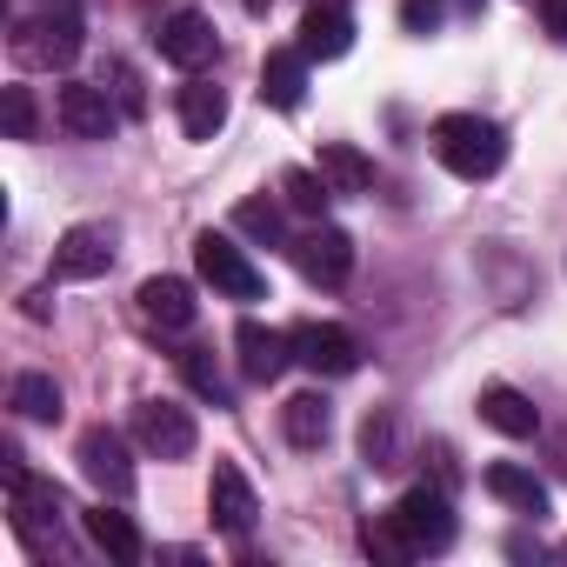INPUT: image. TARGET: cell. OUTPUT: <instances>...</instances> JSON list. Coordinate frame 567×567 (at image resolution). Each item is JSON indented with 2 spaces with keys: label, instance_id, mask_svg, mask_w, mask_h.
<instances>
[{
  "label": "cell",
  "instance_id": "obj_1",
  "mask_svg": "<svg viewBox=\"0 0 567 567\" xmlns=\"http://www.w3.org/2000/svg\"><path fill=\"white\" fill-rule=\"evenodd\" d=\"M454 534H461L454 501H447L441 487L414 481L388 514H374V520L361 527V547H368L374 560H421V554H447Z\"/></svg>",
  "mask_w": 567,
  "mask_h": 567
},
{
  "label": "cell",
  "instance_id": "obj_2",
  "mask_svg": "<svg viewBox=\"0 0 567 567\" xmlns=\"http://www.w3.org/2000/svg\"><path fill=\"white\" fill-rule=\"evenodd\" d=\"M434 161L454 181H494L507 161V134L487 114H441L434 121Z\"/></svg>",
  "mask_w": 567,
  "mask_h": 567
},
{
  "label": "cell",
  "instance_id": "obj_3",
  "mask_svg": "<svg viewBox=\"0 0 567 567\" xmlns=\"http://www.w3.org/2000/svg\"><path fill=\"white\" fill-rule=\"evenodd\" d=\"M194 267H200V280L220 295V301H260L267 295V274L247 260V247H234L227 234H194Z\"/></svg>",
  "mask_w": 567,
  "mask_h": 567
},
{
  "label": "cell",
  "instance_id": "obj_4",
  "mask_svg": "<svg viewBox=\"0 0 567 567\" xmlns=\"http://www.w3.org/2000/svg\"><path fill=\"white\" fill-rule=\"evenodd\" d=\"M81 8L74 0H54V8H41L34 21H21L14 34V54L21 61H41V68H74L81 61Z\"/></svg>",
  "mask_w": 567,
  "mask_h": 567
},
{
  "label": "cell",
  "instance_id": "obj_5",
  "mask_svg": "<svg viewBox=\"0 0 567 567\" xmlns=\"http://www.w3.org/2000/svg\"><path fill=\"white\" fill-rule=\"evenodd\" d=\"M295 361L321 381H348L361 368V341L341 328V321H301L295 328Z\"/></svg>",
  "mask_w": 567,
  "mask_h": 567
},
{
  "label": "cell",
  "instance_id": "obj_6",
  "mask_svg": "<svg viewBox=\"0 0 567 567\" xmlns=\"http://www.w3.org/2000/svg\"><path fill=\"white\" fill-rule=\"evenodd\" d=\"M134 441L154 454V461H187L200 447V427L181 401H141L134 408Z\"/></svg>",
  "mask_w": 567,
  "mask_h": 567
},
{
  "label": "cell",
  "instance_id": "obj_7",
  "mask_svg": "<svg viewBox=\"0 0 567 567\" xmlns=\"http://www.w3.org/2000/svg\"><path fill=\"white\" fill-rule=\"evenodd\" d=\"M154 48H161V61H167V68L200 74V68L220 54V34H214V21H207V14L181 8V14H167V21L154 28Z\"/></svg>",
  "mask_w": 567,
  "mask_h": 567
},
{
  "label": "cell",
  "instance_id": "obj_8",
  "mask_svg": "<svg viewBox=\"0 0 567 567\" xmlns=\"http://www.w3.org/2000/svg\"><path fill=\"white\" fill-rule=\"evenodd\" d=\"M288 254L315 288H348V274H354V234L341 227H308L301 240H288Z\"/></svg>",
  "mask_w": 567,
  "mask_h": 567
},
{
  "label": "cell",
  "instance_id": "obj_9",
  "mask_svg": "<svg viewBox=\"0 0 567 567\" xmlns=\"http://www.w3.org/2000/svg\"><path fill=\"white\" fill-rule=\"evenodd\" d=\"M114 227L107 220H81V227H68L61 234V247H54V280H101L107 267H114Z\"/></svg>",
  "mask_w": 567,
  "mask_h": 567
},
{
  "label": "cell",
  "instance_id": "obj_10",
  "mask_svg": "<svg viewBox=\"0 0 567 567\" xmlns=\"http://www.w3.org/2000/svg\"><path fill=\"white\" fill-rule=\"evenodd\" d=\"M74 461H81V474H87L101 494H114V501L134 494V461H127V441H121L114 427H87V434L74 441Z\"/></svg>",
  "mask_w": 567,
  "mask_h": 567
},
{
  "label": "cell",
  "instance_id": "obj_11",
  "mask_svg": "<svg viewBox=\"0 0 567 567\" xmlns=\"http://www.w3.org/2000/svg\"><path fill=\"white\" fill-rule=\"evenodd\" d=\"M207 514H214V527H220V534H234V540H247V534H254L260 501H254V481H247L234 461H214V481H207Z\"/></svg>",
  "mask_w": 567,
  "mask_h": 567
},
{
  "label": "cell",
  "instance_id": "obj_12",
  "mask_svg": "<svg viewBox=\"0 0 567 567\" xmlns=\"http://www.w3.org/2000/svg\"><path fill=\"white\" fill-rule=\"evenodd\" d=\"M61 127L74 141H107L121 127V107H114V94L101 81H68L61 87Z\"/></svg>",
  "mask_w": 567,
  "mask_h": 567
},
{
  "label": "cell",
  "instance_id": "obj_13",
  "mask_svg": "<svg viewBox=\"0 0 567 567\" xmlns=\"http://www.w3.org/2000/svg\"><path fill=\"white\" fill-rule=\"evenodd\" d=\"M234 354H240V374L247 381H280L295 361V334H280V328H260V321H240L234 328Z\"/></svg>",
  "mask_w": 567,
  "mask_h": 567
},
{
  "label": "cell",
  "instance_id": "obj_14",
  "mask_svg": "<svg viewBox=\"0 0 567 567\" xmlns=\"http://www.w3.org/2000/svg\"><path fill=\"white\" fill-rule=\"evenodd\" d=\"M134 301H141V321H154V328H167V334L194 328V315H200V301H194V288H187L181 274H147Z\"/></svg>",
  "mask_w": 567,
  "mask_h": 567
},
{
  "label": "cell",
  "instance_id": "obj_15",
  "mask_svg": "<svg viewBox=\"0 0 567 567\" xmlns=\"http://www.w3.org/2000/svg\"><path fill=\"white\" fill-rule=\"evenodd\" d=\"M348 48H354V14H348V0H308L301 54H308V61H341Z\"/></svg>",
  "mask_w": 567,
  "mask_h": 567
},
{
  "label": "cell",
  "instance_id": "obj_16",
  "mask_svg": "<svg viewBox=\"0 0 567 567\" xmlns=\"http://www.w3.org/2000/svg\"><path fill=\"white\" fill-rule=\"evenodd\" d=\"M260 101L280 107V114H295V107L308 101V54H301V48H274V54L260 61Z\"/></svg>",
  "mask_w": 567,
  "mask_h": 567
},
{
  "label": "cell",
  "instance_id": "obj_17",
  "mask_svg": "<svg viewBox=\"0 0 567 567\" xmlns=\"http://www.w3.org/2000/svg\"><path fill=\"white\" fill-rule=\"evenodd\" d=\"M481 421H487L494 434H507V441H534V434H540L534 401H527L520 388H507V381H487V388H481Z\"/></svg>",
  "mask_w": 567,
  "mask_h": 567
},
{
  "label": "cell",
  "instance_id": "obj_18",
  "mask_svg": "<svg viewBox=\"0 0 567 567\" xmlns=\"http://www.w3.org/2000/svg\"><path fill=\"white\" fill-rule=\"evenodd\" d=\"M481 481H487V494H494V501H507L514 514H527V520H540V514H547V481H540L534 467H520V461H494Z\"/></svg>",
  "mask_w": 567,
  "mask_h": 567
},
{
  "label": "cell",
  "instance_id": "obj_19",
  "mask_svg": "<svg viewBox=\"0 0 567 567\" xmlns=\"http://www.w3.org/2000/svg\"><path fill=\"white\" fill-rule=\"evenodd\" d=\"M81 527H87V540H94L114 567H134V560H141V527H134L121 507H107V501H101V507H87V514H81Z\"/></svg>",
  "mask_w": 567,
  "mask_h": 567
},
{
  "label": "cell",
  "instance_id": "obj_20",
  "mask_svg": "<svg viewBox=\"0 0 567 567\" xmlns=\"http://www.w3.org/2000/svg\"><path fill=\"white\" fill-rule=\"evenodd\" d=\"M227 127V94L214 81H187L181 87V134L187 141H214Z\"/></svg>",
  "mask_w": 567,
  "mask_h": 567
},
{
  "label": "cell",
  "instance_id": "obj_21",
  "mask_svg": "<svg viewBox=\"0 0 567 567\" xmlns=\"http://www.w3.org/2000/svg\"><path fill=\"white\" fill-rule=\"evenodd\" d=\"M280 434H288L295 447H328V434H334V408H328L321 394H295L288 408H280Z\"/></svg>",
  "mask_w": 567,
  "mask_h": 567
},
{
  "label": "cell",
  "instance_id": "obj_22",
  "mask_svg": "<svg viewBox=\"0 0 567 567\" xmlns=\"http://www.w3.org/2000/svg\"><path fill=\"white\" fill-rule=\"evenodd\" d=\"M321 174H328L334 194H368L374 187V161L361 147H348V141H328L321 147Z\"/></svg>",
  "mask_w": 567,
  "mask_h": 567
},
{
  "label": "cell",
  "instance_id": "obj_23",
  "mask_svg": "<svg viewBox=\"0 0 567 567\" xmlns=\"http://www.w3.org/2000/svg\"><path fill=\"white\" fill-rule=\"evenodd\" d=\"M8 408L21 414V421H61V388H54V374H14V388H8Z\"/></svg>",
  "mask_w": 567,
  "mask_h": 567
},
{
  "label": "cell",
  "instance_id": "obj_24",
  "mask_svg": "<svg viewBox=\"0 0 567 567\" xmlns=\"http://www.w3.org/2000/svg\"><path fill=\"white\" fill-rule=\"evenodd\" d=\"M181 381H187L207 408H234V388H227V374H220V361H214L207 348H187V354H181Z\"/></svg>",
  "mask_w": 567,
  "mask_h": 567
},
{
  "label": "cell",
  "instance_id": "obj_25",
  "mask_svg": "<svg viewBox=\"0 0 567 567\" xmlns=\"http://www.w3.org/2000/svg\"><path fill=\"white\" fill-rule=\"evenodd\" d=\"M234 227L247 234V240H260V247H288V214H280V200H240L234 207Z\"/></svg>",
  "mask_w": 567,
  "mask_h": 567
},
{
  "label": "cell",
  "instance_id": "obj_26",
  "mask_svg": "<svg viewBox=\"0 0 567 567\" xmlns=\"http://www.w3.org/2000/svg\"><path fill=\"white\" fill-rule=\"evenodd\" d=\"M280 194H288V207L295 214H328V200H334V187H328V174L321 167H288V174H280Z\"/></svg>",
  "mask_w": 567,
  "mask_h": 567
},
{
  "label": "cell",
  "instance_id": "obj_27",
  "mask_svg": "<svg viewBox=\"0 0 567 567\" xmlns=\"http://www.w3.org/2000/svg\"><path fill=\"white\" fill-rule=\"evenodd\" d=\"M101 87L114 94V107H121L127 121H141V114H147V94H141V74H134L127 61H107V68H101Z\"/></svg>",
  "mask_w": 567,
  "mask_h": 567
},
{
  "label": "cell",
  "instance_id": "obj_28",
  "mask_svg": "<svg viewBox=\"0 0 567 567\" xmlns=\"http://www.w3.org/2000/svg\"><path fill=\"white\" fill-rule=\"evenodd\" d=\"M361 454H368V467H394V414H368L361 421Z\"/></svg>",
  "mask_w": 567,
  "mask_h": 567
},
{
  "label": "cell",
  "instance_id": "obj_29",
  "mask_svg": "<svg viewBox=\"0 0 567 567\" xmlns=\"http://www.w3.org/2000/svg\"><path fill=\"white\" fill-rule=\"evenodd\" d=\"M0 121H8V141H34V94L0 87Z\"/></svg>",
  "mask_w": 567,
  "mask_h": 567
},
{
  "label": "cell",
  "instance_id": "obj_30",
  "mask_svg": "<svg viewBox=\"0 0 567 567\" xmlns=\"http://www.w3.org/2000/svg\"><path fill=\"white\" fill-rule=\"evenodd\" d=\"M447 8H454V0H401V28L408 34H434L447 21Z\"/></svg>",
  "mask_w": 567,
  "mask_h": 567
},
{
  "label": "cell",
  "instance_id": "obj_31",
  "mask_svg": "<svg viewBox=\"0 0 567 567\" xmlns=\"http://www.w3.org/2000/svg\"><path fill=\"white\" fill-rule=\"evenodd\" d=\"M540 21H547L554 41H567V0H540Z\"/></svg>",
  "mask_w": 567,
  "mask_h": 567
},
{
  "label": "cell",
  "instance_id": "obj_32",
  "mask_svg": "<svg viewBox=\"0 0 567 567\" xmlns=\"http://www.w3.org/2000/svg\"><path fill=\"white\" fill-rule=\"evenodd\" d=\"M21 315H28V321H48V315H54V288H34V295L21 301Z\"/></svg>",
  "mask_w": 567,
  "mask_h": 567
},
{
  "label": "cell",
  "instance_id": "obj_33",
  "mask_svg": "<svg viewBox=\"0 0 567 567\" xmlns=\"http://www.w3.org/2000/svg\"><path fill=\"white\" fill-rule=\"evenodd\" d=\"M267 8H274V0H247V14H267Z\"/></svg>",
  "mask_w": 567,
  "mask_h": 567
},
{
  "label": "cell",
  "instance_id": "obj_34",
  "mask_svg": "<svg viewBox=\"0 0 567 567\" xmlns=\"http://www.w3.org/2000/svg\"><path fill=\"white\" fill-rule=\"evenodd\" d=\"M454 8H467V14H474V8H481V0H454Z\"/></svg>",
  "mask_w": 567,
  "mask_h": 567
},
{
  "label": "cell",
  "instance_id": "obj_35",
  "mask_svg": "<svg viewBox=\"0 0 567 567\" xmlns=\"http://www.w3.org/2000/svg\"><path fill=\"white\" fill-rule=\"evenodd\" d=\"M560 554H567V547H560Z\"/></svg>",
  "mask_w": 567,
  "mask_h": 567
}]
</instances>
